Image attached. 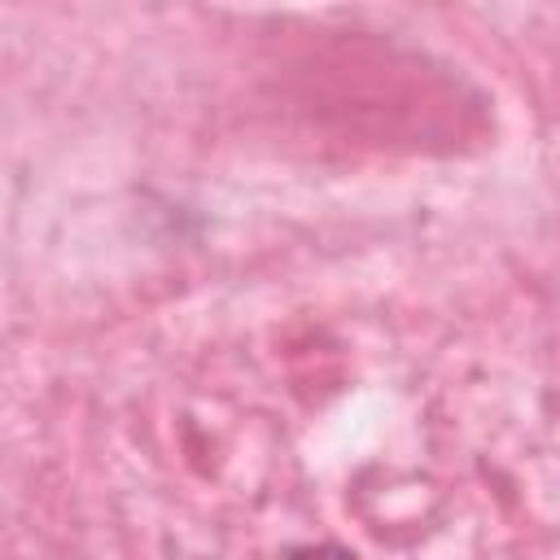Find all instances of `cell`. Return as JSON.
I'll use <instances>...</instances> for the list:
<instances>
[{"instance_id":"cell-1","label":"cell","mask_w":560,"mask_h":560,"mask_svg":"<svg viewBox=\"0 0 560 560\" xmlns=\"http://www.w3.org/2000/svg\"><path fill=\"white\" fill-rule=\"evenodd\" d=\"M284 560H359V556L350 547H337V542H311V547L284 551Z\"/></svg>"}]
</instances>
